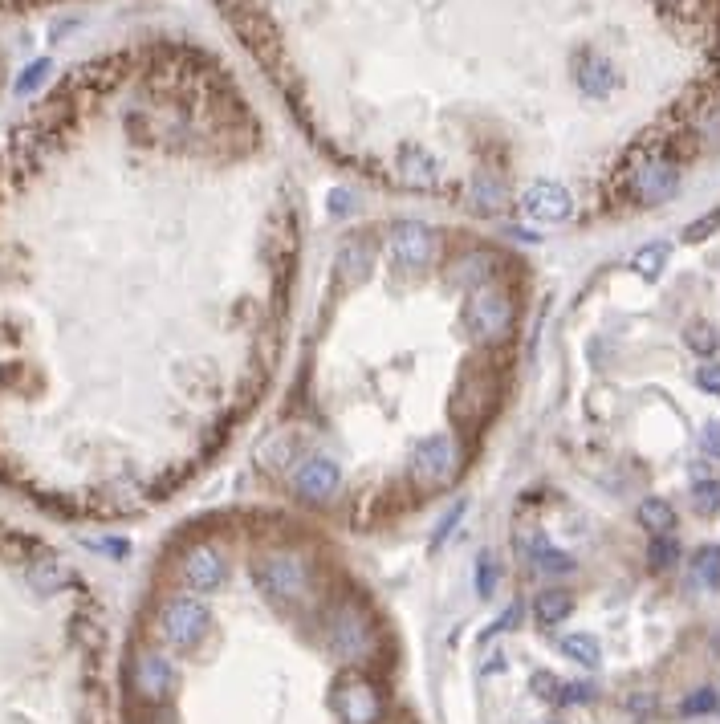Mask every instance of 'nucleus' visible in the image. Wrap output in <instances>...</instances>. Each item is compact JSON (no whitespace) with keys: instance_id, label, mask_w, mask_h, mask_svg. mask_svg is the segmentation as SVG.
<instances>
[{"instance_id":"obj_1","label":"nucleus","mask_w":720,"mask_h":724,"mask_svg":"<svg viewBox=\"0 0 720 724\" xmlns=\"http://www.w3.org/2000/svg\"><path fill=\"white\" fill-rule=\"evenodd\" d=\"M212 631V615L200 594H175L159 607V639L175 651H192Z\"/></svg>"},{"instance_id":"obj_2","label":"nucleus","mask_w":720,"mask_h":724,"mask_svg":"<svg viewBox=\"0 0 720 724\" xmlns=\"http://www.w3.org/2000/svg\"><path fill=\"white\" fill-rule=\"evenodd\" d=\"M513 322H517V310L509 293L501 289H476L464 306V326L485 342H505L513 334Z\"/></svg>"},{"instance_id":"obj_3","label":"nucleus","mask_w":720,"mask_h":724,"mask_svg":"<svg viewBox=\"0 0 720 724\" xmlns=\"http://www.w3.org/2000/svg\"><path fill=\"white\" fill-rule=\"evenodd\" d=\"M456 464H460V448L444 432H432L424 440H415V448H411V472L424 489L448 485V480L456 476Z\"/></svg>"},{"instance_id":"obj_4","label":"nucleus","mask_w":720,"mask_h":724,"mask_svg":"<svg viewBox=\"0 0 720 724\" xmlns=\"http://www.w3.org/2000/svg\"><path fill=\"white\" fill-rule=\"evenodd\" d=\"M387 253H391V265L399 273L428 269V261L436 257V232L428 224H419V220H399V224H391Z\"/></svg>"},{"instance_id":"obj_5","label":"nucleus","mask_w":720,"mask_h":724,"mask_svg":"<svg viewBox=\"0 0 720 724\" xmlns=\"http://www.w3.org/2000/svg\"><path fill=\"white\" fill-rule=\"evenodd\" d=\"M326 639H330V651L338 659H367L371 647H375V627L367 623V615L358 607H338L330 615V627H326Z\"/></svg>"},{"instance_id":"obj_6","label":"nucleus","mask_w":720,"mask_h":724,"mask_svg":"<svg viewBox=\"0 0 720 724\" xmlns=\"http://www.w3.org/2000/svg\"><path fill=\"white\" fill-rule=\"evenodd\" d=\"M253 578H257V586H261L269 598H281V602H297V598H306V590H310V574H306V566L297 562L293 554H269V558H261L257 570H253Z\"/></svg>"},{"instance_id":"obj_7","label":"nucleus","mask_w":720,"mask_h":724,"mask_svg":"<svg viewBox=\"0 0 720 724\" xmlns=\"http://www.w3.org/2000/svg\"><path fill=\"white\" fill-rule=\"evenodd\" d=\"M330 708L342 724H379L383 716V700L379 692L367 684V680H358V676H342L330 692Z\"/></svg>"},{"instance_id":"obj_8","label":"nucleus","mask_w":720,"mask_h":724,"mask_svg":"<svg viewBox=\"0 0 720 724\" xmlns=\"http://www.w3.org/2000/svg\"><path fill=\"white\" fill-rule=\"evenodd\" d=\"M676 188H680V167L672 159H664V155L643 159L627 179V192L639 204H664V200L676 196Z\"/></svg>"},{"instance_id":"obj_9","label":"nucleus","mask_w":720,"mask_h":724,"mask_svg":"<svg viewBox=\"0 0 720 724\" xmlns=\"http://www.w3.org/2000/svg\"><path fill=\"white\" fill-rule=\"evenodd\" d=\"M131 684H135V692H139L143 704H151V708L167 704V696L175 692V668H171V659L159 655L155 647H143V651L135 655V663H131Z\"/></svg>"},{"instance_id":"obj_10","label":"nucleus","mask_w":720,"mask_h":724,"mask_svg":"<svg viewBox=\"0 0 720 724\" xmlns=\"http://www.w3.org/2000/svg\"><path fill=\"white\" fill-rule=\"evenodd\" d=\"M338 485H342V468H338L334 456L314 452V456H306L293 468V489H297L302 501H326V497L338 493Z\"/></svg>"},{"instance_id":"obj_11","label":"nucleus","mask_w":720,"mask_h":724,"mask_svg":"<svg viewBox=\"0 0 720 724\" xmlns=\"http://www.w3.org/2000/svg\"><path fill=\"white\" fill-rule=\"evenodd\" d=\"M179 578H184V586H188L192 594H212V590L224 586L228 562H224V554L212 550V546H192V550L184 554V562H179Z\"/></svg>"},{"instance_id":"obj_12","label":"nucleus","mask_w":720,"mask_h":724,"mask_svg":"<svg viewBox=\"0 0 720 724\" xmlns=\"http://www.w3.org/2000/svg\"><path fill=\"white\" fill-rule=\"evenodd\" d=\"M521 208H525V216L537 220V224H562V220H570V212H574V196L558 184V179H537V184L521 196Z\"/></svg>"},{"instance_id":"obj_13","label":"nucleus","mask_w":720,"mask_h":724,"mask_svg":"<svg viewBox=\"0 0 720 724\" xmlns=\"http://www.w3.org/2000/svg\"><path fill=\"white\" fill-rule=\"evenodd\" d=\"M574 70H578V86L590 94V98H607L615 90V70L603 53H594V49H582L574 57Z\"/></svg>"},{"instance_id":"obj_14","label":"nucleus","mask_w":720,"mask_h":724,"mask_svg":"<svg viewBox=\"0 0 720 724\" xmlns=\"http://www.w3.org/2000/svg\"><path fill=\"white\" fill-rule=\"evenodd\" d=\"M489 395H493V387H489L485 379H480V375L472 371V375H464V379L452 387V399H448V407H452V415L460 419V424H472V419H480V411H485Z\"/></svg>"},{"instance_id":"obj_15","label":"nucleus","mask_w":720,"mask_h":724,"mask_svg":"<svg viewBox=\"0 0 720 724\" xmlns=\"http://www.w3.org/2000/svg\"><path fill=\"white\" fill-rule=\"evenodd\" d=\"M493 273H497V257H493L489 249H468V253H460L456 265H452V281H456L460 289H468V293L485 289V285L493 281Z\"/></svg>"},{"instance_id":"obj_16","label":"nucleus","mask_w":720,"mask_h":724,"mask_svg":"<svg viewBox=\"0 0 720 724\" xmlns=\"http://www.w3.org/2000/svg\"><path fill=\"white\" fill-rule=\"evenodd\" d=\"M468 204L476 212H501L509 204V188L501 184V179L493 171H480L472 184H468Z\"/></svg>"},{"instance_id":"obj_17","label":"nucleus","mask_w":720,"mask_h":724,"mask_svg":"<svg viewBox=\"0 0 720 724\" xmlns=\"http://www.w3.org/2000/svg\"><path fill=\"white\" fill-rule=\"evenodd\" d=\"M570 611H574V594L570 590H542L533 598V615H537V623H542V627H558L562 619H570Z\"/></svg>"},{"instance_id":"obj_18","label":"nucleus","mask_w":720,"mask_h":724,"mask_svg":"<svg viewBox=\"0 0 720 724\" xmlns=\"http://www.w3.org/2000/svg\"><path fill=\"white\" fill-rule=\"evenodd\" d=\"M639 521H643V529H651V537H672V529H676V509H672L664 497H647V501L639 505Z\"/></svg>"},{"instance_id":"obj_19","label":"nucleus","mask_w":720,"mask_h":724,"mask_svg":"<svg viewBox=\"0 0 720 724\" xmlns=\"http://www.w3.org/2000/svg\"><path fill=\"white\" fill-rule=\"evenodd\" d=\"M371 265H375V253H371L367 240H350V245H342V253H338V269H342V277L363 281V277L371 273Z\"/></svg>"},{"instance_id":"obj_20","label":"nucleus","mask_w":720,"mask_h":724,"mask_svg":"<svg viewBox=\"0 0 720 724\" xmlns=\"http://www.w3.org/2000/svg\"><path fill=\"white\" fill-rule=\"evenodd\" d=\"M562 655L566 659H574V663H582V668H598L603 663V647H598V639L594 635H586V631H574V635H562Z\"/></svg>"},{"instance_id":"obj_21","label":"nucleus","mask_w":720,"mask_h":724,"mask_svg":"<svg viewBox=\"0 0 720 724\" xmlns=\"http://www.w3.org/2000/svg\"><path fill=\"white\" fill-rule=\"evenodd\" d=\"M529 558H533V566L542 570V574H570V570H574V558H570L566 550L550 546V541H533Z\"/></svg>"},{"instance_id":"obj_22","label":"nucleus","mask_w":720,"mask_h":724,"mask_svg":"<svg viewBox=\"0 0 720 724\" xmlns=\"http://www.w3.org/2000/svg\"><path fill=\"white\" fill-rule=\"evenodd\" d=\"M692 578L704 590H720V546H704L692 558Z\"/></svg>"},{"instance_id":"obj_23","label":"nucleus","mask_w":720,"mask_h":724,"mask_svg":"<svg viewBox=\"0 0 720 724\" xmlns=\"http://www.w3.org/2000/svg\"><path fill=\"white\" fill-rule=\"evenodd\" d=\"M668 253H672L668 245H643V249L635 253V261H631V265H635V273H639V277L655 281L659 273H664V265H668Z\"/></svg>"},{"instance_id":"obj_24","label":"nucleus","mask_w":720,"mask_h":724,"mask_svg":"<svg viewBox=\"0 0 720 724\" xmlns=\"http://www.w3.org/2000/svg\"><path fill=\"white\" fill-rule=\"evenodd\" d=\"M684 342H688V350H696V354H716V346H720V334L708 326V322H692L688 326V334H684Z\"/></svg>"},{"instance_id":"obj_25","label":"nucleus","mask_w":720,"mask_h":724,"mask_svg":"<svg viewBox=\"0 0 720 724\" xmlns=\"http://www.w3.org/2000/svg\"><path fill=\"white\" fill-rule=\"evenodd\" d=\"M692 505L696 513H720V480H696V489H692Z\"/></svg>"},{"instance_id":"obj_26","label":"nucleus","mask_w":720,"mask_h":724,"mask_svg":"<svg viewBox=\"0 0 720 724\" xmlns=\"http://www.w3.org/2000/svg\"><path fill=\"white\" fill-rule=\"evenodd\" d=\"M647 558H651V566H655V570H668V566H676V558H680L676 537H651V550H647Z\"/></svg>"},{"instance_id":"obj_27","label":"nucleus","mask_w":720,"mask_h":724,"mask_svg":"<svg viewBox=\"0 0 720 724\" xmlns=\"http://www.w3.org/2000/svg\"><path fill=\"white\" fill-rule=\"evenodd\" d=\"M497 578H501L497 558H493V554H480V562H476V594L489 598V594L497 590Z\"/></svg>"},{"instance_id":"obj_28","label":"nucleus","mask_w":720,"mask_h":724,"mask_svg":"<svg viewBox=\"0 0 720 724\" xmlns=\"http://www.w3.org/2000/svg\"><path fill=\"white\" fill-rule=\"evenodd\" d=\"M399 163H403V171H411V175H432V171H436V159H432L424 147H403V151H399Z\"/></svg>"},{"instance_id":"obj_29","label":"nucleus","mask_w":720,"mask_h":724,"mask_svg":"<svg viewBox=\"0 0 720 724\" xmlns=\"http://www.w3.org/2000/svg\"><path fill=\"white\" fill-rule=\"evenodd\" d=\"M716 708H720V696L712 688H700V692H692L684 700V716H704V712H716Z\"/></svg>"},{"instance_id":"obj_30","label":"nucleus","mask_w":720,"mask_h":724,"mask_svg":"<svg viewBox=\"0 0 720 724\" xmlns=\"http://www.w3.org/2000/svg\"><path fill=\"white\" fill-rule=\"evenodd\" d=\"M716 228H720V208H716V212H708V216H700V220H692V224L684 228V240H688V245H696V240L712 236Z\"/></svg>"},{"instance_id":"obj_31","label":"nucleus","mask_w":720,"mask_h":724,"mask_svg":"<svg viewBox=\"0 0 720 724\" xmlns=\"http://www.w3.org/2000/svg\"><path fill=\"white\" fill-rule=\"evenodd\" d=\"M45 74H49V62H33V66L17 78V94H33V90L45 82Z\"/></svg>"},{"instance_id":"obj_32","label":"nucleus","mask_w":720,"mask_h":724,"mask_svg":"<svg viewBox=\"0 0 720 724\" xmlns=\"http://www.w3.org/2000/svg\"><path fill=\"white\" fill-rule=\"evenodd\" d=\"M696 387L708 391V395H720V362H704V367H696Z\"/></svg>"},{"instance_id":"obj_33","label":"nucleus","mask_w":720,"mask_h":724,"mask_svg":"<svg viewBox=\"0 0 720 724\" xmlns=\"http://www.w3.org/2000/svg\"><path fill=\"white\" fill-rule=\"evenodd\" d=\"M700 448L708 452V460H720V424H704V432H700Z\"/></svg>"},{"instance_id":"obj_34","label":"nucleus","mask_w":720,"mask_h":724,"mask_svg":"<svg viewBox=\"0 0 720 724\" xmlns=\"http://www.w3.org/2000/svg\"><path fill=\"white\" fill-rule=\"evenodd\" d=\"M517 619H521V607H517V602H513V607H509V611H505V615H501V619H497V623H493V627L485 631V639H493V635H501V631L517 627Z\"/></svg>"},{"instance_id":"obj_35","label":"nucleus","mask_w":720,"mask_h":724,"mask_svg":"<svg viewBox=\"0 0 720 724\" xmlns=\"http://www.w3.org/2000/svg\"><path fill=\"white\" fill-rule=\"evenodd\" d=\"M590 696H594V688H590V684H570L562 700H566V704H578V700H590Z\"/></svg>"},{"instance_id":"obj_36","label":"nucleus","mask_w":720,"mask_h":724,"mask_svg":"<svg viewBox=\"0 0 720 724\" xmlns=\"http://www.w3.org/2000/svg\"><path fill=\"white\" fill-rule=\"evenodd\" d=\"M346 200H350L346 192H330V212H334V216H342V212H346Z\"/></svg>"}]
</instances>
